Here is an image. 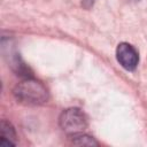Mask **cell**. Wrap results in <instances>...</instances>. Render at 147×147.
I'll use <instances>...</instances> for the list:
<instances>
[{
    "label": "cell",
    "instance_id": "cell-1",
    "mask_svg": "<svg viewBox=\"0 0 147 147\" xmlns=\"http://www.w3.org/2000/svg\"><path fill=\"white\" fill-rule=\"evenodd\" d=\"M13 94L17 102L26 106H39L48 100V91L46 86L32 77H26L18 83L14 87Z\"/></svg>",
    "mask_w": 147,
    "mask_h": 147
},
{
    "label": "cell",
    "instance_id": "cell-3",
    "mask_svg": "<svg viewBox=\"0 0 147 147\" xmlns=\"http://www.w3.org/2000/svg\"><path fill=\"white\" fill-rule=\"evenodd\" d=\"M116 59L118 63L129 71L134 70L139 62V55L137 49L129 42L118 44L116 48Z\"/></svg>",
    "mask_w": 147,
    "mask_h": 147
},
{
    "label": "cell",
    "instance_id": "cell-2",
    "mask_svg": "<svg viewBox=\"0 0 147 147\" xmlns=\"http://www.w3.org/2000/svg\"><path fill=\"white\" fill-rule=\"evenodd\" d=\"M60 127L69 136L84 132L87 127V117L79 108H68L59 118Z\"/></svg>",
    "mask_w": 147,
    "mask_h": 147
},
{
    "label": "cell",
    "instance_id": "cell-7",
    "mask_svg": "<svg viewBox=\"0 0 147 147\" xmlns=\"http://www.w3.org/2000/svg\"><path fill=\"white\" fill-rule=\"evenodd\" d=\"M136 1H137V0H136Z\"/></svg>",
    "mask_w": 147,
    "mask_h": 147
},
{
    "label": "cell",
    "instance_id": "cell-5",
    "mask_svg": "<svg viewBox=\"0 0 147 147\" xmlns=\"http://www.w3.org/2000/svg\"><path fill=\"white\" fill-rule=\"evenodd\" d=\"M71 138V141L74 145H77V146H98V141H95L92 137L85 134V133H77V134H74V136H70Z\"/></svg>",
    "mask_w": 147,
    "mask_h": 147
},
{
    "label": "cell",
    "instance_id": "cell-4",
    "mask_svg": "<svg viewBox=\"0 0 147 147\" xmlns=\"http://www.w3.org/2000/svg\"><path fill=\"white\" fill-rule=\"evenodd\" d=\"M0 132H1V139H0V145L1 146H15L16 145V132L13 125L2 119L0 123Z\"/></svg>",
    "mask_w": 147,
    "mask_h": 147
},
{
    "label": "cell",
    "instance_id": "cell-6",
    "mask_svg": "<svg viewBox=\"0 0 147 147\" xmlns=\"http://www.w3.org/2000/svg\"><path fill=\"white\" fill-rule=\"evenodd\" d=\"M94 2H95V0H82V6L85 9H90L94 5Z\"/></svg>",
    "mask_w": 147,
    "mask_h": 147
}]
</instances>
